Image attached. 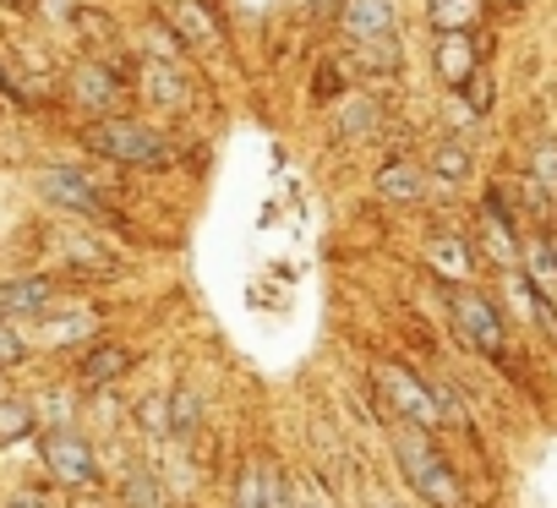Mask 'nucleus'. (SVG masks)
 Returning a JSON list of instances; mask_svg holds the SVG:
<instances>
[{
    "label": "nucleus",
    "mask_w": 557,
    "mask_h": 508,
    "mask_svg": "<svg viewBox=\"0 0 557 508\" xmlns=\"http://www.w3.org/2000/svg\"><path fill=\"white\" fill-rule=\"evenodd\" d=\"M470 170H475V159H470V143H437L432 148V159H426V175L432 181H443V186H465L470 181Z\"/></svg>",
    "instance_id": "obj_16"
},
{
    "label": "nucleus",
    "mask_w": 557,
    "mask_h": 508,
    "mask_svg": "<svg viewBox=\"0 0 557 508\" xmlns=\"http://www.w3.org/2000/svg\"><path fill=\"white\" fill-rule=\"evenodd\" d=\"M39 454H45V470L72 486V492H94L99 486V459H94V443L77 432V426H55L39 437Z\"/></svg>",
    "instance_id": "obj_5"
},
{
    "label": "nucleus",
    "mask_w": 557,
    "mask_h": 508,
    "mask_svg": "<svg viewBox=\"0 0 557 508\" xmlns=\"http://www.w3.org/2000/svg\"><path fill=\"white\" fill-rule=\"evenodd\" d=\"M459 94H465V104H470L475 115H486V110H492V77H486V72H475Z\"/></svg>",
    "instance_id": "obj_26"
},
{
    "label": "nucleus",
    "mask_w": 557,
    "mask_h": 508,
    "mask_svg": "<svg viewBox=\"0 0 557 508\" xmlns=\"http://www.w3.org/2000/svg\"><path fill=\"white\" fill-rule=\"evenodd\" d=\"M55 307V285L45 274H23L0 285V318H45Z\"/></svg>",
    "instance_id": "obj_10"
},
{
    "label": "nucleus",
    "mask_w": 557,
    "mask_h": 508,
    "mask_svg": "<svg viewBox=\"0 0 557 508\" xmlns=\"http://www.w3.org/2000/svg\"><path fill=\"white\" fill-rule=\"evenodd\" d=\"M28 361V345H23V334L0 318V372H12V367H23Z\"/></svg>",
    "instance_id": "obj_23"
},
{
    "label": "nucleus",
    "mask_w": 557,
    "mask_h": 508,
    "mask_svg": "<svg viewBox=\"0 0 557 508\" xmlns=\"http://www.w3.org/2000/svg\"><path fill=\"white\" fill-rule=\"evenodd\" d=\"M143 99L159 104V110H186L191 104V83L175 72V61L148 55V66H143Z\"/></svg>",
    "instance_id": "obj_11"
},
{
    "label": "nucleus",
    "mask_w": 557,
    "mask_h": 508,
    "mask_svg": "<svg viewBox=\"0 0 557 508\" xmlns=\"http://www.w3.org/2000/svg\"><path fill=\"white\" fill-rule=\"evenodd\" d=\"M448 318H454V329H459V339L475 350V356H486V361H503V350H508V318L481 296V290H448Z\"/></svg>",
    "instance_id": "obj_4"
},
{
    "label": "nucleus",
    "mask_w": 557,
    "mask_h": 508,
    "mask_svg": "<svg viewBox=\"0 0 557 508\" xmlns=\"http://www.w3.org/2000/svg\"><path fill=\"white\" fill-rule=\"evenodd\" d=\"M12 508H55V503H50V492H39V486H23V492L12 497Z\"/></svg>",
    "instance_id": "obj_27"
},
{
    "label": "nucleus",
    "mask_w": 557,
    "mask_h": 508,
    "mask_svg": "<svg viewBox=\"0 0 557 508\" xmlns=\"http://www.w3.org/2000/svg\"><path fill=\"white\" fill-rule=\"evenodd\" d=\"M372 388H377V399L388 405V416H394L399 426L437 432L443 405H437V394H432V388H426L410 367H399V361H377V367H372Z\"/></svg>",
    "instance_id": "obj_3"
},
{
    "label": "nucleus",
    "mask_w": 557,
    "mask_h": 508,
    "mask_svg": "<svg viewBox=\"0 0 557 508\" xmlns=\"http://www.w3.org/2000/svg\"><path fill=\"white\" fill-rule=\"evenodd\" d=\"M394 459H399L405 486H410L426 508H470L465 481L454 475V464L443 459V448L432 443V432H416V426H399V421H394Z\"/></svg>",
    "instance_id": "obj_1"
},
{
    "label": "nucleus",
    "mask_w": 557,
    "mask_h": 508,
    "mask_svg": "<svg viewBox=\"0 0 557 508\" xmlns=\"http://www.w3.org/2000/svg\"><path fill=\"white\" fill-rule=\"evenodd\" d=\"M83 148L99 153V159H110V164H126V170H159V164H170L164 132H153L143 121H126V115L88 121L83 126Z\"/></svg>",
    "instance_id": "obj_2"
},
{
    "label": "nucleus",
    "mask_w": 557,
    "mask_h": 508,
    "mask_svg": "<svg viewBox=\"0 0 557 508\" xmlns=\"http://www.w3.org/2000/svg\"><path fill=\"white\" fill-rule=\"evenodd\" d=\"M115 497H121V508H164V492H159V481H153L148 464H126Z\"/></svg>",
    "instance_id": "obj_18"
},
{
    "label": "nucleus",
    "mask_w": 557,
    "mask_h": 508,
    "mask_svg": "<svg viewBox=\"0 0 557 508\" xmlns=\"http://www.w3.org/2000/svg\"><path fill=\"white\" fill-rule=\"evenodd\" d=\"M34 426H39V410H34V399H0V448H12V443H23V437H34Z\"/></svg>",
    "instance_id": "obj_19"
},
{
    "label": "nucleus",
    "mask_w": 557,
    "mask_h": 508,
    "mask_svg": "<svg viewBox=\"0 0 557 508\" xmlns=\"http://www.w3.org/2000/svg\"><path fill=\"white\" fill-rule=\"evenodd\" d=\"M0 399H7V377H0Z\"/></svg>",
    "instance_id": "obj_32"
},
{
    "label": "nucleus",
    "mask_w": 557,
    "mask_h": 508,
    "mask_svg": "<svg viewBox=\"0 0 557 508\" xmlns=\"http://www.w3.org/2000/svg\"><path fill=\"white\" fill-rule=\"evenodd\" d=\"M426 170L421 164H410V159H399V164H383L377 170V191L388 197V202H416L421 191H426Z\"/></svg>",
    "instance_id": "obj_17"
},
{
    "label": "nucleus",
    "mask_w": 557,
    "mask_h": 508,
    "mask_svg": "<svg viewBox=\"0 0 557 508\" xmlns=\"http://www.w3.org/2000/svg\"><path fill=\"white\" fill-rule=\"evenodd\" d=\"M66 94H72V104H83V110H94L104 121L126 99V77L115 66H104V61H77L72 77H66Z\"/></svg>",
    "instance_id": "obj_6"
},
{
    "label": "nucleus",
    "mask_w": 557,
    "mask_h": 508,
    "mask_svg": "<svg viewBox=\"0 0 557 508\" xmlns=\"http://www.w3.org/2000/svg\"><path fill=\"white\" fill-rule=\"evenodd\" d=\"M278 7V0H235V12H246V17H268Z\"/></svg>",
    "instance_id": "obj_28"
},
{
    "label": "nucleus",
    "mask_w": 557,
    "mask_h": 508,
    "mask_svg": "<svg viewBox=\"0 0 557 508\" xmlns=\"http://www.w3.org/2000/svg\"><path fill=\"white\" fill-rule=\"evenodd\" d=\"M257 475H262V508H296V486H290V475L278 470L273 459H262Z\"/></svg>",
    "instance_id": "obj_21"
},
{
    "label": "nucleus",
    "mask_w": 557,
    "mask_h": 508,
    "mask_svg": "<svg viewBox=\"0 0 557 508\" xmlns=\"http://www.w3.org/2000/svg\"><path fill=\"white\" fill-rule=\"evenodd\" d=\"M34 186H39V197H45V202H55V208H72V213L104 219V197H99V186H94L83 170L55 164V170H39V175H34Z\"/></svg>",
    "instance_id": "obj_7"
},
{
    "label": "nucleus",
    "mask_w": 557,
    "mask_h": 508,
    "mask_svg": "<svg viewBox=\"0 0 557 508\" xmlns=\"http://www.w3.org/2000/svg\"><path fill=\"white\" fill-rule=\"evenodd\" d=\"M307 7H312L318 17H329V12H339V7H345V0H307Z\"/></svg>",
    "instance_id": "obj_29"
},
{
    "label": "nucleus",
    "mask_w": 557,
    "mask_h": 508,
    "mask_svg": "<svg viewBox=\"0 0 557 508\" xmlns=\"http://www.w3.org/2000/svg\"><path fill=\"white\" fill-rule=\"evenodd\" d=\"M481 17H486V0H426V23H432L443 39H454V34H475Z\"/></svg>",
    "instance_id": "obj_13"
},
{
    "label": "nucleus",
    "mask_w": 557,
    "mask_h": 508,
    "mask_svg": "<svg viewBox=\"0 0 557 508\" xmlns=\"http://www.w3.org/2000/svg\"><path fill=\"white\" fill-rule=\"evenodd\" d=\"M530 181H535L546 197H557V143H541V148H535V159H530Z\"/></svg>",
    "instance_id": "obj_22"
},
{
    "label": "nucleus",
    "mask_w": 557,
    "mask_h": 508,
    "mask_svg": "<svg viewBox=\"0 0 557 508\" xmlns=\"http://www.w3.org/2000/svg\"><path fill=\"white\" fill-rule=\"evenodd\" d=\"M426 269H432L448 290H459V285L470 280V269H475V251H470V240H465V235L443 230V235H432V240H426Z\"/></svg>",
    "instance_id": "obj_9"
},
{
    "label": "nucleus",
    "mask_w": 557,
    "mask_h": 508,
    "mask_svg": "<svg viewBox=\"0 0 557 508\" xmlns=\"http://www.w3.org/2000/svg\"><path fill=\"white\" fill-rule=\"evenodd\" d=\"M475 72H481V61H475L470 34H454V39H443V45H437V77H443L448 88H465Z\"/></svg>",
    "instance_id": "obj_15"
},
{
    "label": "nucleus",
    "mask_w": 557,
    "mask_h": 508,
    "mask_svg": "<svg viewBox=\"0 0 557 508\" xmlns=\"http://www.w3.org/2000/svg\"><path fill=\"white\" fill-rule=\"evenodd\" d=\"M88 323H94V312H66L61 323H45V334H50V345H66V339L88 334Z\"/></svg>",
    "instance_id": "obj_24"
},
{
    "label": "nucleus",
    "mask_w": 557,
    "mask_h": 508,
    "mask_svg": "<svg viewBox=\"0 0 557 508\" xmlns=\"http://www.w3.org/2000/svg\"><path fill=\"white\" fill-rule=\"evenodd\" d=\"M197 426H202V399H197L191 383H181V388L170 394V432H175V437H197Z\"/></svg>",
    "instance_id": "obj_20"
},
{
    "label": "nucleus",
    "mask_w": 557,
    "mask_h": 508,
    "mask_svg": "<svg viewBox=\"0 0 557 508\" xmlns=\"http://www.w3.org/2000/svg\"><path fill=\"white\" fill-rule=\"evenodd\" d=\"M159 12H164V28L181 45H219V23L197 7V0H159Z\"/></svg>",
    "instance_id": "obj_12"
},
{
    "label": "nucleus",
    "mask_w": 557,
    "mask_h": 508,
    "mask_svg": "<svg viewBox=\"0 0 557 508\" xmlns=\"http://www.w3.org/2000/svg\"><path fill=\"white\" fill-rule=\"evenodd\" d=\"M339 28L350 45H388L394 39V0H345Z\"/></svg>",
    "instance_id": "obj_8"
},
{
    "label": "nucleus",
    "mask_w": 557,
    "mask_h": 508,
    "mask_svg": "<svg viewBox=\"0 0 557 508\" xmlns=\"http://www.w3.org/2000/svg\"><path fill=\"white\" fill-rule=\"evenodd\" d=\"M0 94H12V99H17V88H12V77H7V72H0Z\"/></svg>",
    "instance_id": "obj_30"
},
{
    "label": "nucleus",
    "mask_w": 557,
    "mask_h": 508,
    "mask_svg": "<svg viewBox=\"0 0 557 508\" xmlns=\"http://www.w3.org/2000/svg\"><path fill=\"white\" fill-rule=\"evenodd\" d=\"M126 367H132V350L104 339V345L83 350V361H77V383H83V388H104V383H115Z\"/></svg>",
    "instance_id": "obj_14"
},
{
    "label": "nucleus",
    "mask_w": 557,
    "mask_h": 508,
    "mask_svg": "<svg viewBox=\"0 0 557 508\" xmlns=\"http://www.w3.org/2000/svg\"><path fill=\"white\" fill-rule=\"evenodd\" d=\"M0 7H12V12H23V7H34V0H0Z\"/></svg>",
    "instance_id": "obj_31"
},
{
    "label": "nucleus",
    "mask_w": 557,
    "mask_h": 508,
    "mask_svg": "<svg viewBox=\"0 0 557 508\" xmlns=\"http://www.w3.org/2000/svg\"><path fill=\"white\" fill-rule=\"evenodd\" d=\"M235 508H262V475H257V464L240 470V481H235Z\"/></svg>",
    "instance_id": "obj_25"
}]
</instances>
